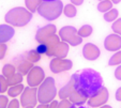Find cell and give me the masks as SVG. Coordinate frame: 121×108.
Wrapping results in <instances>:
<instances>
[{
    "label": "cell",
    "mask_w": 121,
    "mask_h": 108,
    "mask_svg": "<svg viewBox=\"0 0 121 108\" xmlns=\"http://www.w3.org/2000/svg\"><path fill=\"white\" fill-rule=\"evenodd\" d=\"M74 89L85 97H92L102 89L103 79L96 71L85 69L72 76Z\"/></svg>",
    "instance_id": "obj_1"
},
{
    "label": "cell",
    "mask_w": 121,
    "mask_h": 108,
    "mask_svg": "<svg viewBox=\"0 0 121 108\" xmlns=\"http://www.w3.org/2000/svg\"><path fill=\"white\" fill-rule=\"evenodd\" d=\"M31 19V13L24 8H15L7 13L5 21L14 26H24Z\"/></svg>",
    "instance_id": "obj_2"
},
{
    "label": "cell",
    "mask_w": 121,
    "mask_h": 108,
    "mask_svg": "<svg viewBox=\"0 0 121 108\" xmlns=\"http://www.w3.org/2000/svg\"><path fill=\"white\" fill-rule=\"evenodd\" d=\"M61 11L62 2L59 0L52 1V2H43L39 7V14L48 21H53V19L57 18L61 14Z\"/></svg>",
    "instance_id": "obj_3"
},
{
    "label": "cell",
    "mask_w": 121,
    "mask_h": 108,
    "mask_svg": "<svg viewBox=\"0 0 121 108\" xmlns=\"http://www.w3.org/2000/svg\"><path fill=\"white\" fill-rule=\"evenodd\" d=\"M56 95V88L55 83L52 77L47 78L43 83V85L40 87L39 93H38V100L41 104H47L52 102V100Z\"/></svg>",
    "instance_id": "obj_4"
},
{
    "label": "cell",
    "mask_w": 121,
    "mask_h": 108,
    "mask_svg": "<svg viewBox=\"0 0 121 108\" xmlns=\"http://www.w3.org/2000/svg\"><path fill=\"white\" fill-rule=\"evenodd\" d=\"M37 104V89L32 88H26L22 95V105L25 107L29 106H35Z\"/></svg>",
    "instance_id": "obj_5"
},
{
    "label": "cell",
    "mask_w": 121,
    "mask_h": 108,
    "mask_svg": "<svg viewBox=\"0 0 121 108\" xmlns=\"http://www.w3.org/2000/svg\"><path fill=\"white\" fill-rule=\"evenodd\" d=\"M107 99H108L107 90L105 88H102L94 96L90 97V100L88 101V104L90 106H92V107H98V106H101L104 103H106Z\"/></svg>",
    "instance_id": "obj_6"
},
{
    "label": "cell",
    "mask_w": 121,
    "mask_h": 108,
    "mask_svg": "<svg viewBox=\"0 0 121 108\" xmlns=\"http://www.w3.org/2000/svg\"><path fill=\"white\" fill-rule=\"evenodd\" d=\"M44 78V72L40 67H34L28 77V83L32 87L38 86Z\"/></svg>",
    "instance_id": "obj_7"
},
{
    "label": "cell",
    "mask_w": 121,
    "mask_h": 108,
    "mask_svg": "<svg viewBox=\"0 0 121 108\" xmlns=\"http://www.w3.org/2000/svg\"><path fill=\"white\" fill-rule=\"evenodd\" d=\"M14 34V30L8 25H0V43H4L11 40Z\"/></svg>",
    "instance_id": "obj_8"
},
{
    "label": "cell",
    "mask_w": 121,
    "mask_h": 108,
    "mask_svg": "<svg viewBox=\"0 0 121 108\" xmlns=\"http://www.w3.org/2000/svg\"><path fill=\"white\" fill-rule=\"evenodd\" d=\"M106 49L108 50H116L121 47V37L117 35H109L106 40Z\"/></svg>",
    "instance_id": "obj_9"
},
{
    "label": "cell",
    "mask_w": 121,
    "mask_h": 108,
    "mask_svg": "<svg viewBox=\"0 0 121 108\" xmlns=\"http://www.w3.org/2000/svg\"><path fill=\"white\" fill-rule=\"evenodd\" d=\"M74 90H75L74 89V81H73V79L71 78V81H70L64 88H62V89L60 90L59 96L63 100L65 99V97H70V95L72 94V92H73Z\"/></svg>",
    "instance_id": "obj_10"
},
{
    "label": "cell",
    "mask_w": 121,
    "mask_h": 108,
    "mask_svg": "<svg viewBox=\"0 0 121 108\" xmlns=\"http://www.w3.org/2000/svg\"><path fill=\"white\" fill-rule=\"evenodd\" d=\"M86 99L84 95H82L79 92H77L76 90H74L72 92V94L70 95V101L74 104V105H82V104L86 102Z\"/></svg>",
    "instance_id": "obj_11"
},
{
    "label": "cell",
    "mask_w": 121,
    "mask_h": 108,
    "mask_svg": "<svg viewBox=\"0 0 121 108\" xmlns=\"http://www.w3.org/2000/svg\"><path fill=\"white\" fill-rule=\"evenodd\" d=\"M96 49L98 48H96L94 45H92V44H87L84 48V56L86 58H88V59H96V58L92 55L93 50H96Z\"/></svg>",
    "instance_id": "obj_12"
},
{
    "label": "cell",
    "mask_w": 121,
    "mask_h": 108,
    "mask_svg": "<svg viewBox=\"0 0 121 108\" xmlns=\"http://www.w3.org/2000/svg\"><path fill=\"white\" fill-rule=\"evenodd\" d=\"M42 0H25L26 5L30 10V12H34L38 7H40Z\"/></svg>",
    "instance_id": "obj_13"
},
{
    "label": "cell",
    "mask_w": 121,
    "mask_h": 108,
    "mask_svg": "<svg viewBox=\"0 0 121 108\" xmlns=\"http://www.w3.org/2000/svg\"><path fill=\"white\" fill-rule=\"evenodd\" d=\"M23 89H24V87L22 85H16V86H12L11 88L9 89V95L10 96H12V97H15V96H17V95L21 93L22 91H23Z\"/></svg>",
    "instance_id": "obj_14"
},
{
    "label": "cell",
    "mask_w": 121,
    "mask_h": 108,
    "mask_svg": "<svg viewBox=\"0 0 121 108\" xmlns=\"http://www.w3.org/2000/svg\"><path fill=\"white\" fill-rule=\"evenodd\" d=\"M8 79V83L10 86H16L17 83H19L22 81V75L21 74H14L13 76L9 77Z\"/></svg>",
    "instance_id": "obj_15"
},
{
    "label": "cell",
    "mask_w": 121,
    "mask_h": 108,
    "mask_svg": "<svg viewBox=\"0 0 121 108\" xmlns=\"http://www.w3.org/2000/svg\"><path fill=\"white\" fill-rule=\"evenodd\" d=\"M2 72H3V76H4V77H7V78H9V77H11V76L14 75L15 69H14L13 65L7 64V65H4V67H3Z\"/></svg>",
    "instance_id": "obj_16"
},
{
    "label": "cell",
    "mask_w": 121,
    "mask_h": 108,
    "mask_svg": "<svg viewBox=\"0 0 121 108\" xmlns=\"http://www.w3.org/2000/svg\"><path fill=\"white\" fill-rule=\"evenodd\" d=\"M98 9H99V11H100V12L108 11V10L112 9V2H110V1H108V0H104V1H102L101 3H99Z\"/></svg>",
    "instance_id": "obj_17"
},
{
    "label": "cell",
    "mask_w": 121,
    "mask_h": 108,
    "mask_svg": "<svg viewBox=\"0 0 121 108\" xmlns=\"http://www.w3.org/2000/svg\"><path fill=\"white\" fill-rule=\"evenodd\" d=\"M117 15H118V11H117L116 9H112L105 14V16L104 17H105L106 21H114V19L116 18Z\"/></svg>",
    "instance_id": "obj_18"
},
{
    "label": "cell",
    "mask_w": 121,
    "mask_h": 108,
    "mask_svg": "<svg viewBox=\"0 0 121 108\" xmlns=\"http://www.w3.org/2000/svg\"><path fill=\"white\" fill-rule=\"evenodd\" d=\"M64 14L68 17H74L76 15V10L72 4H68L64 8Z\"/></svg>",
    "instance_id": "obj_19"
},
{
    "label": "cell",
    "mask_w": 121,
    "mask_h": 108,
    "mask_svg": "<svg viewBox=\"0 0 121 108\" xmlns=\"http://www.w3.org/2000/svg\"><path fill=\"white\" fill-rule=\"evenodd\" d=\"M8 79L3 75H0V93H3L8 90Z\"/></svg>",
    "instance_id": "obj_20"
},
{
    "label": "cell",
    "mask_w": 121,
    "mask_h": 108,
    "mask_svg": "<svg viewBox=\"0 0 121 108\" xmlns=\"http://www.w3.org/2000/svg\"><path fill=\"white\" fill-rule=\"evenodd\" d=\"M37 53L40 55H43V54H48V46L46 43H41L39 46L37 47Z\"/></svg>",
    "instance_id": "obj_21"
},
{
    "label": "cell",
    "mask_w": 121,
    "mask_h": 108,
    "mask_svg": "<svg viewBox=\"0 0 121 108\" xmlns=\"http://www.w3.org/2000/svg\"><path fill=\"white\" fill-rule=\"evenodd\" d=\"M91 31H92L91 27L88 26V25H86V26H82V29L78 31V33H79L82 37H87V35H89L90 33H91Z\"/></svg>",
    "instance_id": "obj_22"
},
{
    "label": "cell",
    "mask_w": 121,
    "mask_h": 108,
    "mask_svg": "<svg viewBox=\"0 0 121 108\" xmlns=\"http://www.w3.org/2000/svg\"><path fill=\"white\" fill-rule=\"evenodd\" d=\"M58 108H76V107L71 101L63 100L60 104H58Z\"/></svg>",
    "instance_id": "obj_23"
},
{
    "label": "cell",
    "mask_w": 121,
    "mask_h": 108,
    "mask_svg": "<svg viewBox=\"0 0 121 108\" xmlns=\"http://www.w3.org/2000/svg\"><path fill=\"white\" fill-rule=\"evenodd\" d=\"M121 62V51L120 53H117L112 59L109 60V65H115L118 64V63Z\"/></svg>",
    "instance_id": "obj_24"
},
{
    "label": "cell",
    "mask_w": 121,
    "mask_h": 108,
    "mask_svg": "<svg viewBox=\"0 0 121 108\" xmlns=\"http://www.w3.org/2000/svg\"><path fill=\"white\" fill-rule=\"evenodd\" d=\"M0 108H8V97L0 95Z\"/></svg>",
    "instance_id": "obj_25"
},
{
    "label": "cell",
    "mask_w": 121,
    "mask_h": 108,
    "mask_svg": "<svg viewBox=\"0 0 121 108\" xmlns=\"http://www.w3.org/2000/svg\"><path fill=\"white\" fill-rule=\"evenodd\" d=\"M112 29H114L115 32L121 33V18L119 19V21H117L116 23L114 24V26H112Z\"/></svg>",
    "instance_id": "obj_26"
},
{
    "label": "cell",
    "mask_w": 121,
    "mask_h": 108,
    "mask_svg": "<svg viewBox=\"0 0 121 108\" xmlns=\"http://www.w3.org/2000/svg\"><path fill=\"white\" fill-rule=\"evenodd\" d=\"M8 108H19V102L17 101V100H15V99L12 100V101L9 103Z\"/></svg>",
    "instance_id": "obj_27"
},
{
    "label": "cell",
    "mask_w": 121,
    "mask_h": 108,
    "mask_svg": "<svg viewBox=\"0 0 121 108\" xmlns=\"http://www.w3.org/2000/svg\"><path fill=\"white\" fill-rule=\"evenodd\" d=\"M5 45H3V44L0 43V59H2L3 56H4V53H5Z\"/></svg>",
    "instance_id": "obj_28"
},
{
    "label": "cell",
    "mask_w": 121,
    "mask_h": 108,
    "mask_svg": "<svg viewBox=\"0 0 121 108\" xmlns=\"http://www.w3.org/2000/svg\"><path fill=\"white\" fill-rule=\"evenodd\" d=\"M115 75H116V78L117 79H120V80H121V66H119L118 69L116 70V73H115Z\"/></svg>",
    "instance_id": "obj_29"
},
{
    "label": "cell",
    "mask_w": 121,
    "mask_h": 108,
    "mask_svg": "<svg viewBox=\"0 0 121 108\" xmlns=\"http://www.w3.org/2000/svg\"><path fill=\"white\" fill-rule=\"evenodd\" d=\"M116 99L117 101H121V88H119L116 92Z\"/></svg>",
    "instance_id": "obj_30"
},
{
    "label": "cell",
    "mask_w": 121,
    "mask_h": 108,
    "mask_svg": "<svg viewBox=\"0 0 121 108\" xmlns=\"http://www.w3.org/2000/svg\"><path fill=\"white\" fill-rule=\"evenodd\" d=\"M48 108H58V102L54 101L53 103H52L49 106H48Z\"/></svg>",
    "instance_id": "obj_31"
},
{
    "label": "cell",
    "mask_w": 121,
    "mask_h": 108,
    "mask_svg": "<svg viewBox=\"0 0 121 108\" xmlns=\"http://www.w3.org/2000/svg\"><path fill=\"white\" fill-rule=\"evenodd\" d=\"M71 1H72V3H74L76 5H79L82 3V0H71Z\"/></svg>",
    "instance_id": "obj_32"
},
{
    "label": "cell",
    "mask_w": 121,
    "mask_h": 108,
    "mask_svg": "<svg viewBox=\"0 0 121 108\" xmlns=\"http://www.w3.org/2000/svg\"><path fill=\"white\" fill-rule=\"evenodd\" d=\"M38 108H48V106L46 104H41V105L38 106Z\"/></svg>",
    "instance_id": "obj_33"
},
{
    "label": "cell",
    "mask_w": 121,
    "mask_h": 108,
    "mask_svg": "<svg viewBox=\"0 0 121 108\" xmlns=\"http://www.w3.org/2000/svg\"><path fill=\"white\" fill-rule=\"evenodd\" d=\"M112 3H119L121 0H112Z\"/></svg>",
    "instance_id": "obj_34"
},
{
    "label": "cell",
    "mask_w": 121,
    "mask_h": 108,
    "mask_svg": "<svg viewBox=\"0 0 121 108\" xmlns=\"http://www.w3.org/2000/svg\"><path fill=\"white\" fill-rule=\"evenodd\" d=\"M44 2H52V1H56V0H42Z\"/></svg>",
    "instance_id": "obj_35"
},
{
    "label": "cell",
    "mask_w": 121,
    "mask_h": 108,
    "mask_svg": "<svg viewBox=\"0 0 121 108\" xmlns=\"http://www.w3.org/2000/svg\"><path fill=\"white\" fill-rule=\"evenodd\" d=\"M101 108H112L110 106H108V105H106V106H103V107H101Z\"/></svg>",
    "instance_id": "obj_36"
},
{
    "label": "cell",
    "mask_w": 121,
    "mask_h": 108,
    "mask_svg": "<svg viewBox=\"0 0 121 108\" xmlns=\"http://www.w3.org/2000/svg\"><path fill=\"white\" fill-rule=\"evenodd\" d=\"M25 108H33L32 106H29V107H25Z\"/></svg>",
    "instance_id": "obj_37"
},
{
    "label": "cell",
    "mask_w": 121,
    "mask_h": 108,
    "mask_svg": "<svg viewBox=\"0 0 121 108\" xmlns=\"http://www.w3.org/2000/svg\"><path fill=\"white\" fill-rule=\"evenodd\" d=\"M78 108H86V107H84V106H80V107H78Z\"/></svg>",
    "instance_id": "obj_38"
},
{
    "label": "cell",
    "mask_w": 121,
    "mask_h": 108,
    "mask_svg": "<svg viewBox=\"0 0 121 108\" xmlns=\"http://www.w3.org/2000/svg\"><path fill=\"white\" fill-rule=\"evenodd\" d=\"M102 1H103V0H102Z\"/></svg>",
    "instance_id": "obj_39"
}]
</instances>
